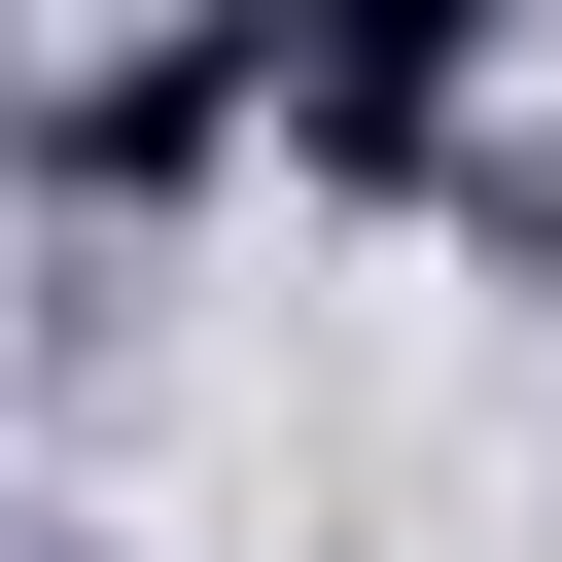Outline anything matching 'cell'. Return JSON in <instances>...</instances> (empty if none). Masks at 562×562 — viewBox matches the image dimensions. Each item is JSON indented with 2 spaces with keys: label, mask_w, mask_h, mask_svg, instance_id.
Returning a JSON list of instances; mask_svg holds the SVG:
<instances>
[{
  "label": "cell",
  "mask_w": 562,
  "mask_h": 562,
  "mask_svg": "<svg viewBox=\"0 0 562 562\" xmlns=\"http://www.w3.org/2000/svg\"><path fill=\"white\" fill-rule=\"evenodd\" d=\"M562 0H281V140L316 176H457V70H527Z\"/></svg>",
  "instance_id": "1"
},
{
  "label": "cell",
  "mask_w": 562,
  "mask_h": 562,
  "mask_svg": "<svg viewBox=\"0 0 562 562\" xmlns=\"http://www.w3.org/2000/svg\"><path fill=\"white\" fill-rule=\"evenodd\" d=\"M457 246H492V281H562V140H457Z\"/></svg>",
  "instance_id": "2"
}]
</instances>
